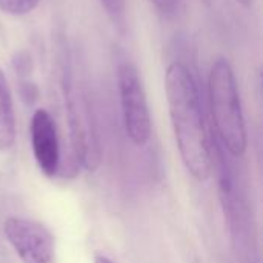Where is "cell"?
I'll list each match as a JSON object with an SVG mask.
<instances>
[{
    "label": "cell",
    "mask_w": 263,
    "mask_h": 263,
    "mask_svg": "<svg viewBox=\"0 0 263 263\" xmlns=\"http://www.w3.org/2000/svg\"><path fill=\"white\" fill-rule=\"evenodd\" d=\"M165 92L180 159L196 180L205 182L213 166L210 137L197 83L185 63L173 62L166 68Z\"/></svg>",
    "instance_id": "6da1fadb"
},
{
    "label": "cell",
    "mask_w": 263,
    "mask_h": 263,
    "mask_svg": "<svg viewBox=\"0 0 263 263\" xmlns=\"http://www.w3.org/2000/svg\"><path fill=\"white\" fill-rule=\"evenodd\" d=\"M208 99L213 123L220 142L231 156H243L248 146L247 123L234 69L225 57H217L210 68Z\"/></svg>",
    "instance_id": "7a4b0ae2"
},
{
    "label": "cell",
    "mask_w": 263,
    "mask_h": 263,
    "mask_svg": "<svg viewBox=\"0 0 263 263\" xmlns=\"http://www.w3.org/2000/svg\"><path fill=\"white\" fill-rule=\"evenodd\" d=\"M117 86L126 136L134 145L143 146L151 137V116L142 79L131 62L119 65Z\"/></svg>",
    "instance_id": "3957f363"
},
{
    "label": "cell",
    "mask_w": 263,
    "mask_h": 263,
    "mask_svg": "<svg viewBox=\"0 0 263 263\" xmlns=\"http://www.w3.org/2000/svg\"><path fill=\"white\" fill-rule=\"evenodd\" d=\"M3 233L23 263H57L55 240L45 225L23 217H8Z\"/></svg>",
    "instance_id": "277c9868"
},
{
    "label": "cell",
    "mask_w": 263,
    "mask_h": 263,
    "mask_svg": "<svg viewBox=\"0 0 263 263\" xmlns=\"http://www.w3.org/2000/svg\"><path fill=\"white\" fill-rule=\"evenodd\" d=\"M31 146L40 171L54 177L60 165V145L55 122L43 108L35 109L31 117Z\"/></svg>",
    "instance_id": "5b68a950"
},
{
    "label": "cell",
    "mask_w": 263,
    "mask_h": 263,
    "mask_svg": "<svg viewBox=\"0 0 263 263\" xmlns=\"http://www.w3.org/2000/svg\"><path fill=\"white\" fill-rule=\"evenodd\" d=\"M15 143V112L11 88L0 68V153L9 151Z\"/></svg>",
    "instance_id": "8992f818"
},
{
    "label": "cell",
    "mask_w": 263,
    "mask_h": 263,
    "mask_svg": "<svg viewBox=\"0 0 263 263\" xmlns=\"http://www.w3.org/2000/svg\"><path fill=\"white\" fill-rule=\"evenodd\" d=\"M42 0H0V11L12 17H22L32 12Z\"/></svg>",
    "instance_id": "52a82bcc"
},
{
    "label": "cell",
    "mask_w": 263,
    "mask_h": 263,
    "mask_svg": "<svg viewBox=\"0 0 263 263\" xmlns=\"http://www.w3.org/2000/svg\"><path fill=\"white\" fill-rule=\"evenodd\" d=\"M151 3L154 5V8L160 15L170 18L177 14L182 0H151Z\"/></svg>",
    "instance_id": "ba28073f"
},
{
    "label": "cell",
    "mask_w": 263,
    "mask_h": 263,
    "mask_svg": "<svg viewBox=\"0 0 263 263\" xmlns=\"http://www.w3.org/2000/svg\"><path fill=\"white\" fill-rule=\"evenodd\" d=\"M100 3L108 15H111L112 18H119L120 15H123L126 6V0H100Z\"/></svg>",
    "instance_id": "9c48e42d"
},
{
    "label": "cell",
    "mask_w": 263,
    "mask_h": 263,
    "mask_svg": "<svg viewBox=\"0 0 263 263\" xmlns=\"http://www.w3.org/2000/svg\"><path fill=\"white\" fill-rule=\"evenodd\" d=\"M94 263H114L109 257L103 256V254H96L94 257Z\"/></svg>",
    "instance_id": "30bf717a"
},
{
    "label": "cell",
    "mask_w": 263,
    "mask_h": 263,
    "mask_svg": "<svg viewBox=\"0 0 263 263\" xmlns=\"http://www.w3.org/2000/svg\"><path fill=\"white\" fill-rule=\"evenodd\" d=\"M236 2H237V3H240L242 6H250L253 0H236Z\"/></svg>",
    "instance_id": "8fae6325"
}]
</instances>
